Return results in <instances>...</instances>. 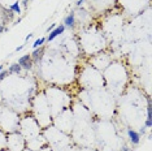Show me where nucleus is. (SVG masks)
Listing matches in <instances>:
<instances>
[{"label": "nucleus", "instance_id": "39448f33", "mask_svg": "<svg viewBox=\"0 0 152 151\" xmlns=\"http://www.w3.org/2000/svg\"><path fill=\"white\" fill-rule=\"evenodd\" d=\"M21 71H22V68H21V65L17 63V64H12L9 67V73H16V74H20L21 73Z\"/></svg>", "mask_w": 152, "mask_h": 151}, {"label": "nucleus", "instance_id": "9d476101", "mask_svg": "<svg viewBox=\"0 0 152 151\" xmlns=\"http://www.w3.org/2000/svg\"><path fill=\"white\" fill-rule=\"evenodd\" d=\"M152 127V120L151 119H147L146 120V128H151Z\"/></svg>", "mask_w": 152, "mask_h": 151}, {"label": "nucleus", "instance_id": "6e6552de", "mask_svg": "<svg viewBox=\"0 0 152 151\" xmlns=\"http://www.w3.org/2000/svg\"><path fill=\"white\" fill-rule=\"evenodd\" d=\"M44 42H46V38H39V39H37L35 42H34V44H33L34 49H35V48H39V47H42Z\"/></svg>", "mask_w": 152, "mask_h": 151}, {"label": "nucleus", "instance_id": "dca6fc26", "mask_svg": "<svg viewBox=\"0 0 152 151\" xmlns=\"http://www.w3.org/2000/svg\"><path fill=\"white\" fill-rule=\"evenodd\" d=\"M3 31H4V26L3 25H0V33H3Z\"/></svg>", "mask_w": 152, "mask_h": 151}, {"label": "nucleus", "instance_id": "20e7f679", "mask_svg": "<svg viewBox=\"0 0 152 151\" xmlns=\"http://www.w3.org/2000/svg\"><path fill=\"white\" fill-rule=\"evenodd\" d=\"M74 24H76V15H74V12H72V13H69V15L65 17L64 24L63 25H64L65 28H73Z\"/></svg>", "mask_w": 152, "mask_h": 151}, {"label": "nucleus", "instance_id": "f257e3e1", "mask_svg": "<svg viewBox=\"0 0 152 151\" xmlns=\"http://www.w3.org/2000/svg\"><path fill=\"white\" fill-rule=\"evenodd\" d=\"M64 31H65V26H64V25H63V24H61L60 26H56V28L53 29V30H52L51 33H49V34H48V37L46 38V40H48V42H51V40H53L56 37H59V35H60V34H63Z\"/></svg>", "mask_w": 152, "mask_h": 151}, {"label": "nucleus", "instance_id": "0eeeda50", "mask_svg": "<svg viewBox=\"0 0 152 151\" xmlns=\"http://www.w3.org/2000/svg\"><path fill=\"white\" fill-rule=\"evenodd\" d=\"M42 53H43V49L40 48V47H39V48H35V49H34V52L31 53V59L38 60V59L40 57V55H42Z\"/></svg>", "mask_w": 152, "mask_h": 151}, {"label": "nucleus", "instance_id": "f8f14e48", "mask_svg": "<svg viewBox=\"0 0 152 151\" xmlns=\"http://www.w3.org/2000/svg\"><path fill=\"white\" fill-rule=\"evenodd\" d=\"M83 1H85V0H78V1H77V5L78 7H81L83 4Z\"/></svg>", "mask_w": 152, "mask_h": 151}, {"label": "nucleus", "instance_id": "2eb2a0df", "mask_svg": "<svg viewBox=\"0 0 152 151\" xmlns=\"http://www.w3.org/2000/svg\"><path fill=\"white\" fill-rule=\"evenodd\" d=\"M31 37H33V34H29V35H26V38H25V39H26V40H29Z\"/></svg>", "mask_w": 152, "mask_h": 151}, {"label": "nucleus", "instance_id": "7ed1b4c3", "mask_svg": "<svg viewBox=\"0 0 152 151\" xmlns=\"http://www.w3.org/2000/svg\"><path fill=\"white\" fill-rule=\"evenodd\" d=\"M128 134H129V138H130V142L133 145H138L140 142V134L137 133L135 130L133 129H128Z\"/></svg>", "mask_w": 152, "mask_h": 151}, {"label": "nucleus", "instance_id": "f03ea898", "mask_svg": "<svg viewBox=\"0 0 152 151\" xmlns=\"http://www.w3.org/2000/svg\"><path fill=\"white\" fill-rule=\"evenodd\" d=\"M18 64L21 65V68L24 69H31V55H25V56H21L18 59Z\"/></svg>", "mask_w": 152, "mask_h": 151}, {"label": "nucleus", "instance_id": "423d86ee", "mask_svg": "<svg viewBox=\"0 0 152 151\" xmlns=\"http://www.w3.org/2000/svg\"><path fill=\"white\" fill-rule=\"evenodd\" d=\"M9 9L12 11V12H14V13H21V7H20V1H16V3H13L12 5L9 7Z\"/></svg>", "mask_w": 152, "mask_h": 151}, {"label": "nucleus", "instance_id": "1a4fd4ad", "mask_svg": "<svg viewBox=\"0 0 152 151\" xmlns=\"http://www.w3.org/2000/svg\"><path fill=\"white\" fill-rule=\"evenodd\" d=\"M7 74H8V72H5V71H4V69H3V71H1V72H0V82H1V81H3L4 78L7 77Z\"/></svg>", "mask_w": 152, "mask_h": 151}, {"label": "nucleus", "instance_id": "4468645a", "mask_svg": "<svg viewBox=\"0 0 152 151\" xmlns=\"http://www.w3.org/2000/svg\"><path fill=\"white\" fill-rule=\"evenodd\" d=\"M120 151H131V150H130V148H129V147H124V148H122V150H120Z\"/></svg>", "mask_w": 152, "mask_h": 151}, {"label": "nucleus", "instance_id": "9b49d317", "mask_svg": "<svg viewBox=\"0 0 152 151\" xmlns=\"http://www.w3.org/2000/svg\"><path fill=\"white\" fill-rule=\"evenodd\" d=\"M55 28H56V24H52L51 26H49V28L47 29V31H48V33H51V31L53 30V29H55Z\"/></svg>", "mask_w": 152, "mask_h": 151}, {"label": "nucleus", "instance_id": "f3484780", "mask_svg": "<svg viewBox=\"0 0 152 151\" xmlns=\"http://www.w3.org/2000/svg\"><path fill=\"white\" fill-rule=\"evenodd\" d=\"M3 69H4V65H0V72L3 71Z\"/></svg>", "mask_w": 152, "mask_h": 151}, {"label": "nucleus", "instance_id": "ddd939ff", "mask_svg": "<svg viewBox=\"0 0 152 151\" xmlns=\"http://www.w3.org/2000/svg\"><path fill=\"white\" fill-rule=\"evenodd\" d=\"M22 48H24V46H18V47H17V48H16V51H17V52H18V51H21Z\"/></svg>", "mask_w": 152, "mask_h": 151}]
</instances>
